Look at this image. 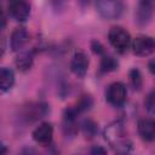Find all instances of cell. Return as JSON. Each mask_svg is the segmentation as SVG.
I'll return each instance as SVG.
<instances>
[{"label":"cell","mask_w":155,"mask_h":155,"mask_svg":"<svg viewBox=\"0 0 155 155\" xmlns=\"http://www.w3.org/2000/svg\"><path fill=\"white\" fill-rule=\"evenodd\" d=\"M81 128H82V133L85 134L86 138H93L97 133V124L91 119L84 120L81 124Z\"/></svg>","instance_id":"cell-16"},{"label":"cell","mask_w":155,"mask_h":155,"mask_svg":"<svg viewBox=\"0 0 155 155\" xmlns=\"http://www.w3.org/2000/svg\"><path fill=\"white\" fill-rule=\"evenodd\" d=\"M154 1L153 0H139L136 11V22L138 25H148L153 18Z\"/></svg>","instance_id":"cell-6"},{"label":"cell","mask_w":155,"mask_h":155,"mask_svg":"<svg viewBox=\"0 0 155 155\" xmlns=\"http://www.w3.org/2000/svg\"><path fill=\"white\" fill-rule=\"evenodd\" d=\"M88 64H90V61H88L87 54L81 50L75 51V53L73 54L71 62H70V69H71L73 74L80 79L84 78L87 73Z\"/></svg>","instance_id":"cell-7"},{"label":"cell","mask_w":155,"mask_h":155,"mask_svg":"<svg viewBox=\"0 0 155 155\" xmlns=\"http://www.w3.org/2000/svg\"><path fill=\"white\" fill-rule=\"evenodd\" d=\"M29 40V33L24 27H17L11 34V48L15 52L21 51Z\"/></svg>","instance_id":"cell-9"},{"label":"cell","mask_w":155,"mask_h":155,"mask_svg":"<svg viewBox=\"0 0 155 155\" xmlns=\"http://www.w3.org/2000/svg\"><path fill=\"white\" fill-rule=\"evenodd\" d=\"M91 47H92L93 52L97 53V54H103L104 53V47L102 46V44L99 41H92Z\"/></svg>","instance_id":"cell-19"},{"label":"cell","mask_w":155,"mask_h":155,"mask_svg":"<svg viewBox=\"0 0 155 155\" xmlns=\"http://www.w3.org/2000/svg\"><path fill=\"white\" fill-rule=\"evenodd\" d=\"M153 62H154V61H151V62H150V64H149V69H150V71H151V73H154V68H153Z\"/></svg>","instance_id":"cell-23"},{"label":"cell","mask_w":155,"mask_h":155,"mask_svg":"<svg viewBox=\"0 0 155 155\" xmlns=\"http://www.w3.org/2000/svg\"><path fill=\"white\" fill-rule=\"evenodd\" d=\"M7 10L10 16L17 22H24L30 15V5L28 0H8Z\"/></svg>","instance_id":"cell-4"},{"label":"cell","mask_w":155,"mask_h":155,"mask_svg":"<svg viewBox=\"0 0 155 155\" xmlns=\"http://www.w3.org/2000/svg\"><path fill=\"white\" fill-rule=\"evenodd\" d=\"M92 105H93V99H92V97H91L90 94H84V96H81V97L79 98V101L76 102V104H75L74 108H75L76 111L80 114V113H84V111H86V110H90Z\"/></svg>","instance_id":"cell-15"},{"label":"cell","mask_w":155,"mask_h":155,"mask_svg":"<svg viewBox=\"0 0 155 155\" xmlns=\"http://www.w3.org/2000/svg\"><path fill=\"white\" fill-rule=\"evenodd\" d=\"M91 153L92 154H105L107 150L103 149V148H101V147H94V148L91 149Z\"/></svg>","instance_id":"cell-22"},{"label":"cell","mask_w":155,"mask_h":155,"mask_svg":"<svg viewBox=\"0 0 155 155\" xmlns=\"http://www.w3.org/2000/svg\"><path fill=\"white\" fill-rule=\"evenodd\" d=\"M119 67V63L115 58L110 57V56H103L101 59V64H99V69L102 73H110L116 70Z\"/></svg>","instance_id":"cell-14"},{"label":"cell","mask_w":155,"mask_h":155,"mask_svg":"<svg viewBox=\"0 0 155 155\" xmlns=\"http://www.w3.org/2000/svg\"><path fill=\"white\" fill-rule=\"evenodd\" d=\"M130 81H131V85L134 90H140L142 84H143V79H142L140 71L138 69H132L130 71Z\"/></svg>","instance_id":"cell-17"},{"label":"cell","mask_w":155,"mask_h":155,"mask_svg":"<svg viewBox=\"0 0 155 155\" xmlns=\"http://www.w3.org/2000/svg\"><path fill=\"white\" fill-rule=\"evenodd\" d=\"M133 53L139 57H147L154 52L155 42L151 36L148 35H138L132 42Z\"/></svg>","instance_id":"cell-5"},{"label":"cell","mask_w":155,"mask_h":155,"mask_svg":"<svg viewBox=\"0 0 155 155\" xmlns=\"http://www.w3.org/2000/svg\"><path fill=\"white\" fill-rule=\"evenodd\" d=\"M108 40L119 53L127 52L131 45V35L122 27H113L108 33Z\"/></svg>","instance_id":"cell-2"},{"label":"cell","mask_w":155,"mask_h":155,"mask_svg":"<svg viewBox=\"0 0 155 155\" xmlns=\"http://www.w3.org/2000/svg\"><path fill=\"white\" fill-rule=\"evenodd\" d=\"M31 136L39 144H50L53 137V127L48 122H42L33 131Z\"/></svg>","instance_id":"cell-8"},{"label":"cell","mask_w":155,"mask_h":155,"mask_svg":"<svg viewBox=\"0 0 155 155\" xmlns=\"http://www.w3.org/2000/svg\"><path fill=\"white\" fill-rule=\"evenodd\" d=\"M138 134L144 142H153L155 138V122L153 119H140L137 125Z\"/></svg>","instance_id":"cell-10"},{"label":"cell","mask_w":155,"mask_h":155,"mask_svg":"<svg viewBox=\"0 0 155 155\" xmlns=\"http://www.w3.org/2000/svg\"><path fill=\"white\" fill-rule=\"evenodd\" d=\"M5 48H6V41H5L4 36H0V58L2 57V54L5 52Z\"/></svg>","instance_id":"cell-21"},{"label":"cell","mask_w":155,"mask_h":155,"mask_svg":"<svg viewBox=\"0 0 155 155\" xmlns=\"http://www.w3.org/2000/svg\"><path fill=\"white\" fill-rule=\"evenodd\" d=\"M96 8L102 18L114 21L122 16L125 11V5L122 0H97Z\"/></svg>","instance_id":"cell-1"},{"label":"cell","mask_w":155,"mask_h":155,"mask_svg":"<svg viewBox=\"0 0 155 155\" xmlns=\"http://www.w3.org/2000/svg\"><path fill=\"white\" fill-rule=\"evenodd\" d=\"M5 25H6V17H5V13L0 6V29H2Z\"/></svg>","instance_id":"cell-20"},{"label":"cell","mask_w":155,"mask_h":155,"mask_svg":"<svg viewBox=\"0 0 155 155\" xmlns=\"http://www.w3.org/2000/svg\"><path fill=\"white\" fill-rule=\"evenodd\" d=\"M154 97H155V93H154V91H153V92H150V93L148 94V97H147V99H145V108H147L148 113L151 114V115L154 114V109H155Z\"/></svg>","instance_id":"cell-18"},{"label":"cell","mask_w":155,"mask_h":155,"mask_svg":"<svg viewBox=\"0 0 155 155\" xmlns=\"http://www.w3.org/2000/svg\"><path fill=\"white\" fill-rule=\"evenodd\" d=\"M48 111V108L44 103H30L28 107L24 108V117L28 121H35L38 119H41L45 116Z\"/></svg>","instance_id":"cell-11"},{"label":"cell","mask_w":155,"mask_h":155,"mask_svg":"<svg viewBox=\"0 0 155 155\" xmlns=\"http://www.w3.org/2000/svg\"><path fill=\"white\" fill-rule=\"evenodd\" d=\"M126 96H127V90L126 86L122 82H113L109 85L105 98L109 104L113 107H121L126 102Z\"/></svg>","instance_id":"cell-3"},{"label":"cell","mask_w":155,"mask_h":155,"mask_svg":"<svg viewBox=\"0 0 155 155\" xmlns=\"http://www.w3.org/2000/svg\"><path fill=\"white\" fill-rule=\"evenodd\" d=\"M15 85V73L6 67L0 68V91H10Z\"/></svg>","instance_id":"cell-12"},{"label":"cell","mask_w":155,"mask_h":155,"mask_svg":"<svg viewBox=\"0 0 155 155\" xmlns=\"http://www.w3.org/2000/svg\"><path fill=\"white\" fill-rule=\"evenodd\" d=\"M33 61H34L33 52H28V51L27 52H22L16 58V67L21 71H27V70H29L31 68Z\"/></svg>","instance_id":"cell-13"}]
</instances>
